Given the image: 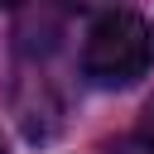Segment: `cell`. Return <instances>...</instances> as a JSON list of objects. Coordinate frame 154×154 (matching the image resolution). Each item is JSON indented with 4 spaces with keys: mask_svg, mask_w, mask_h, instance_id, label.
<instances>
[{
    "mask_svg": "<svg viewBox=\"0 0 154 154\" xmlns=\"http://www.w3.org/2000/svg\"><path fill=\"white\" fill-rule=\"evenodd\" d=\"M0 154H10V149H5V140H0Z\"/></svg>",
    "mask_w": 154,
    "mask_h": 154,
    "instance_id": "cell-5",
    "label": "cell"
},
{
    "mask_svg": "<svg viewBox=\"0 0 154 154\" xmlns=\"http://www.w3.org/2000/svg\"><path fill=\"white\" fill-rule=\"evenodd\" d=\"M149 58H154V38H149V24L135 14V10H111L91 24L87 43H82V72L91 87H135L144 72H149Z\"/></svg>",
    "mask_w": 154,
    "mask_h": 154,
    "instance_id": "cell-1",
    "label": "cell"
},
{
    "mask_svg": "<svg viewBox=\"0 0 154 154\" xmlns=\"http://www.w3.org/2000/svg\"><path fill=\"white\" fill-rule=\"evenodd\" d=\"M140 149L144 154H154V101L144 106V116H140Z\"/></svg>",
    "mask_w": 154,
    "mask_h": 154,
    "instance_id": "cell-2",
    "label": "cell"
},
{
    "mask_svg": "<svg viewBox=\"0 0 154 154\" xmlns=\"http://www.w3.org/2000/svg\"><path fill=\"white\" fill-rule=\"evenodd\" d=\"M10 5H19V0H0V10H10Z\"/></svg>",
    "mask_w": 154,
    "mask_h": 154,
    "instance_id": "cell-3",
    "label": "cell"
},
{
    "mask_svg": "<svg viewBox=\"0 0 154 154\" xmlns=\"http://www.w3.org/2000/svg\"><path fill=\"white\" fill-rule=\"evenodd\" d=\"M67 5H96V0H67Z\"/></svg>",
    "mask_w": 154,
    "mask_h": 154,
    "instance_id": "cell-4",
    "label": "cell"
}]
</instances>
